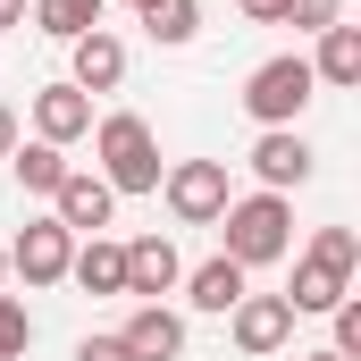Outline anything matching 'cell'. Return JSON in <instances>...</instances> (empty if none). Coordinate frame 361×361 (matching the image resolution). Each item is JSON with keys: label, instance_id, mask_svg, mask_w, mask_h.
I'll return each mask as SVG.
<instances>
[{"label": "cell", "instance_id": "5", "mask_svg": "<svg viewBox=\"0 0 361 361\" xmlns=\"http://www.w3.org/2000/svg\"><path fill=\"white\" fill-rule=\"evenodd\" d=\"M68 261H76V235H68L59 219H34V227L8 244V269L25 277V286H59V277H68Z\"/></svg>", "mask_w": 361, "mask_h": 361}, {"label": "cell", "instance_id": "26", "mask_svg": "<svg viewBox=\"0 0 361 361\" xmlns=\"http://www.w3.org/2000/svg\"><path fill=\"white\" fill-rule=\"evenodd\" d=\"M17 17H25V0H0V34H8V25H17Z\"/></svg>", "mask_w": 361, "mask_h": 361}, {"label": "cell", "instance_id": "2", "mask_svg": "<svg viewBox=\"0 0 361 361\" xmlns=\"http://www.w3.org/2000/svg\"><path fill=\"white\" fill-rule=\"evenodd\" d=\"M101 185L109 193H160V143L135 109L101 118Z\"/></svg>", "mask_w": 361, "mask_h": 361}, {"label": "cell", "instance_id": "28", "mask_svg": "<svg viewBox=\"0 0 361 361\" xmlns=\"http://www.w3.org/2000/svg\"><path fill=\"white\" fill-rule=\"evenodd\" d=\"M0 269H8V252H0Z\"/></svg>", "mask_w": 361, "mask_h": 361}, {"label": "cell", "instance_id": "18", "mask_svg": "<svg viewBox=\"0 0 361 361\" xmlns=\"http://www.w3.org/2000/svg\"><path fill=\"white\" fill-rule=\"evenodd\" d=\"M8 169H17V185H25V193H59V177H68L59 143H25V152H8Z\"/></svg>", "mask_w": 361, "mask_h": 361}, {"label": "cell", "instance_id": "4", "mask_svg": "<svg viewBox=\"0 0 361 361\" xmlns=\"http://www.w3.org/2000/svg\"><path fill=\"white\" fill-rule=\"evenodd\" d=\"M311 59H269V68H252V85H244V109L261 118V126H286V118H302V101H311Z\"/></svg>", "mask_w": 361, "mask_h": 361}, {"label": "cell", "instance_id": "7", "mask_svg": "<svg viewBox=\"0 0 361 361\" xmlns=\"http://www.w3.org/2000/svg\"><path fill=\"white\" fill-rule=\"evenodd\" d=\"M286 336H294L286 294H244V302H235V345H244V353H277Z\"/></svg>", "mask_w": 361, "mask_h": 361}, {"label": "cell", "instance_id": "14", "mask_svg": "<svg viewBox=\"0 0 361 361\" xmlns=\"http://www.w3.org/2000/svg\"><path fill=\"white\" fill-rule=\"evenodd\" d=\"M68 277H76L85 294H126V244H101V235H92L85 252L68 261Z\"/></svg>", "mask_w": 361, "mask_h": 361}, {"label": "cell", "instance_id": "29", "mask_svg": "<svg viewBox=\"0 0 361 361\" xmlns=\"http://www.w3.org/2000/svg\"><path fill=\"white\" fill-rule=\"evenodd\" d=\"M135 8H152V0H135Z\"/></svg>", "mask_w": 361, "mask_h": 361}, {"label": "cell", "instance_id": "25", "mask_svg": "<svg viewBox=\"0 0 361 361\" xmlns=\"http://www.w3.org/2000/svg\"><path fill=\"white\" fill-rule=\"evenodd\" d=\"M17 152V118H8V101H0V160Z\"/></svg>", "mask_w": 361, "mask_h": 361}, {"label": "cell", "instance_id": "10", "mask_svg": "<svg viewBox=\"0 0 361 361\" xmlns=\"http://www.w3.org/2000/svg\"><path fill=\"white\" fill-rule=\"evenodd\" d=\"M252 169H261L269 193H286V185L311 177V143H302V135H286V126H269V135H261V152H252Z\"/></svg>", "mask_w": 361, "mask_h": 361}, {"label": "cell", "instance_id": "8", "mask_svg": "<svg viewBox=\"0 0 361 361\" xmlns=\"http://www.w3.org/2000/svg\"><path fill=\"white\" fill-rule=\"evenodd\" d=\"M118 345H126L135 361H177V353H185V319H177V311H160V302H143V311L126 319Z\"/></svg>", "mask_w": 361, "mask_h": 361}, {"label": "cell", "instance_id": "17", "mask_svg": "<svg viewBox=\"0 0 361 361\" xmlns=\"http://www.w3.org/2000/svg\"><path fill=\"white\" fill-rule=\"evenodd\" d=\"M101 8H109V0H34V25L59 34V42H76V34L101 25Z\"/></svg>", "mask_w": 361, "mask_h": 361}, {"label": "cell", "instance_id": "22", "mask_svg": "<svg viewBox=\"0 0 361 361\" xmlns=\"http://www.w3.org/2000/svg\"><path fill=\"white\" fill-rule=\"evenodd\" d=\"M361 353V302H336V361Z\"/></svg>", "mask_w": 361, "mask_h": 361}, {"label": "cell", "instance_id": "9", "mask_svg": "<svg viewBox=\"0 0 361 361\" xmlns=\"http://www.w3.org/2000/svg\"><path fill=\"white\" fill-rule=\"evenodd\" d=\"M51 202H59V227H68V235H76V227L92 235V227H109V202H118V193H109L101 177H85V169H68Z\"/></svg>", "mask_w": 361, "mask_h": 361}, {"label": "cell", "instance_id": "1", "mask_svg": "<svg viewBox=\"0 0 361 361\" xmlns=\"http://www.w3.org/2000/svg\"><path fill=\"white\" fill-rule=\"evenodd\" d=\"M353 261H361V235H353V227H319V235H311V252H302V269H294L286 311H336V302H345Z\"/></svg>", "mask_w": 361, "mask_h": 361}, {"label": "cell", "instance_id": "3", "mask_svg": "<svg viewBox=\"0 0 361 361\" xmlns=\"http://www.w3.org/2000/svg\"><path fill=\"white\" fill-rule=\"evenodd\" d=\"M219 219H227V261H235V269H261V261H277V252H286V227H294V219H286V193L227 202Z\"/></svg>", "mask_w": 361, "mask_h": 361}, {"label": "cell", "instance_id": "24", "mask_svg": "<svg viewBox=\"0 0 361 361\" xmlns=\"http://www.w3.org/2000/svg\"><path fill=\"white\" fill-rule=\"evenodd\" d=\"M244 17H261V25H286V0H235Z\"/></svg>", "mask_w": 361, "mask_h": 361}, {"label": "cell", "instance_id": "23", "mask_svg": "<svg viewBox=\"0 0 361 361\" xmlns=\"http://www.w3.org/2000/svg\"><path fill=\"white\" fill-rule=\"evenodd\" d=\"M76 361H135V353H126L118 336H85V345H76Z\"/></svg>", "mask_w": 361, "mask_h": 361}, {"label": "cell", "instance_id": "15", "mask_svg": "<svg viewBox=\"0 0 361 361\" xmlns=\"http://www.w3.org/2000/svg\"><path fill=\"white\" fill-rule=\"evenodd\" d=\"M311 76H328V85H361V34H353V25H328V34H319Z\"/></svg>", "mask_w": 361, "mask_h": 361}, {"label": "cell", "instance_id": "21", "mask_svg": "<svg viewBox=\"0 0 361 361\" xmlns=\"http://www.w3.org/2000/svg\"><path fill=\"white\" fill-rule=\"evenodd\" d=\"M286 17H294V25H311V34H328V25L345 17V0H286Z\"/></svg>", "mask_w": 361, "mask_h": 361}, {"label": "cell", "instance_id": "27", "mask_svg": "<svg viewBox=\"0 0 361 361\" xmlns=\"http://www.w3.org/2000/svg\"><path fill=\"white\" fill-rule=\"evenodd\" d=\"M311 361H336V353H311Z\"/></svg>", "mask_w": 361, "mask_h": 361}, {"label": "cell", "instance_id": "16", "mask_svg": "<svg viewBox=\"0 0 361 361\" xmlns=\"http://www.w3.org/2000/svg\"><path fill=\"white\" fill-rule=\"evenodd\" d=\"M235 302H244V269H235L227 252L193 269V311H235Z\"/></svg>", "mask_w": 361, "mask_h": 361}, {"label": "cell", "instance_id": "13", "mask_svg": "<svg viewBox=\"0 0 361 361\" xmlns=\"http://www.w3.org/2000/svg\"><path fill=\"white\" fill-rule=\"evenodd\" d=\"M118 76H126L118 34H101V25H92V34H76V92H109Z\"/></svg>", "mask_w": 361, "mask_h": 361}, {"label": "cell", "instance_id": "11", "mask_svg": "<svg viewBox=\"0 0 361 361\" xmlns=\"http://www.w3.org/2000/svg\"><path fill=\"white\" fill-rule=\"evenodd\" d=\"M34 126H42V143H76L92 126V101L76 85H51V92H34Z\"/></svg>", "mask_w": 361, "mask_h": 361}, {"label": "cell", "instance_id": "19", "mask_svg": "<svg viewBox=\"0 0 361 361\" xmlns=\"http://www.w3.org/2000/svg\"><path fill=\"white\" fill-rule=\"evenodd\" d=\"M143 25H152V42H193L202 8H193V0H152V8H143Z\"/></svg>", "mask_w": 361, "mask_h": 361}, {"label": "cell", "instance_id": "20", "mask_svg": "<svg viewBox=\"0 0 361 361\" xmlns=\"http://www.w3.org/2000/svg\"><path fill=\"white\" fill-rule=\"evenodd\" d=\"M25 345H34V319H25V302H8V294H0V361H17Z\"/></svg>", "mask_w": 361, "mask_h": 361}, {"label": "cell", "instance_id": "12", "mask_svg": "<svg viewBox=\"0 0 361 361\" xmlns=\"http://www.w3.org/2000/svg\"><path fill=\"white\" fill-rule=\"evenodd\" d=\"M177 286V244L169 235H143V244H126V294H169Z\"/></svg>", "mask_w": 361, "mask_h": 361}, {"label": "cell", "instance_id": "6", "mask_svg": "<svg viewBox=\"0 0 361 361\" xmlns=\"http://www.w3.org/2000/svg\"><path fill=\"white\" fill-rule=\"evenodd\" d=\"M169 210H177L185 227H219V210H227V169H219V160L169 169Z\"/></svg>", "mask_w": 361, "mask_h": 361}]
</instances>
